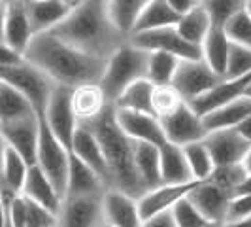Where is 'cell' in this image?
<instances>
[{
  "label": "cell",
  "instance_id": "34",
  "mask_svg": "<svg viewBox=\"0 0 251 227\" xmlns=\"http://www.w3.org/2000/svg\"><path fill=\"white\" fill-rule=\"evenodd\" d=\"M28 167L25 159L12 148H6L4 153V161H2V169H0V186L12 193H21L23 184H25Z\"/></svg>",
  "mask_w": 251,
  "mask_h": 227
},
{
  "label": "cell",
  "instance_id": "13",
  "mask_svg": "<svg viewBox=\"0 0 251 227\" xmlns=\"http://www.w3.org/2000/svg\"><path fill=\"white\" fill-rule=\"evenodd\" d=\"M204 144L210 151L214 165L242 163L250 150L251 142L246 140L236 129H217L208 131L204 137Z\"/></svg>",
  "mask_w": 251,
  "mask_h": 227
},
{
  "label": "cell",
  "instance_id": "19",
  "mask_svg": "<svg viewBox=\"0 0 251 227\" xmlns=\"http://www.w3.org/2000/svg\"><path fill=\"white\" fill-rule=\"evenodd\" d=\"M34 28L26 12V2H13L8 4L6 12V25H4V42L17 53H25L30 40L34 38Z\"/></svg>",
  "mask_w": 251,
  "mask_h": 227
},
{
  "label": "cell",
  "instance_id": "60",
  "mask_svg": "<svg viewBox=\"0 0 251 227\" xmlns=\"http://www.w3.org/2000/svg\"><path fill=\"white\" fill-rule=\"evenodd\" d=\"M30 2H38V0H30Z\"/></svg>",
  "mask_w": 251,
  "mask_h": 227
},
{
  "label": "cell",
  "instance_id": "16",
  "mask_svg": "<svg viewBox=\"0 0 251 227\" xmlns=\"http://www.w3.org/2000/svg\"><path fill=\"white\" fill-rule=\"evenodd\" d=\"M102 216L108 227H142L138 199L119 189H106L102 195Z\"/></svg>",
  "mask_w": 251,
  "mask_h": 227
},
{
  "label": "cell",
  "instance_id": "57",
  "mask_svg": "<svg viewBox=\"0 0 251 227\" xmlns=\"http://www.w3.org/2000/svg\"><path fill=\"white\" fill-rule=\"evenodd\" d=\"M0 2H4V4H13V2H21V0H0Z\"/></svg>",
  "mask_w": 251,
  "mask_h": 227
},
{
  "label": "cell",
  "instance_id": "8",
  "mask_svg": "<svg viewBox=\"0 0 251 227\" xmlns=\"http://www.w3.org/2000/svg\"><path fill=\"white\" fill-rule=\"evenodd\" d=\"M72 89L55 85L50 95V101L44 108V114L40 115L44 123L50 127V131L63 142L64 146L70 150L72 148V139L77 129V119L72 110V101H70Z\"/></svg>",
  "mask_w": 251,
  "mask_h": 227
},
{
  "label": "cell",
  "instance_id": "54",
  "mask_svg": "<svg viewBox=\"0 0 251 227\" xmlns=\"http://www.w3.org/2000/svg\"><path fill=\"white\" fill-rule=\"evenodd\" d=\"M6 142L2 139V135H0V169H2V161H4V153H6Z\"/></svg>",
  "mask_w": 251,
  "mask_h": 227
},
{
  "label": "cell",
  "instance_id": "38",
  "mask_svg": "<svg viewBox=\"0 0 251 227\" xmlns=\"http://www.w3.org/2000/svg\"><path fill=\"white\" fill-rule=\"evenodd\" d=\"M248 178V172L242 163H232V165H215L212 174L208 178V182H212L219 188L226 189L230 193H234L240 188V184Z\"/></svg>",
  "mask_w": 251,
  "mask_h": 227
},
{
  "label": "cell",
  "instance_id": "40",
  "mask_svg": "<svg viewBox=\"0 0 251 227\" xmlns=\"http://www.w3.org/2000/svg\"><path fill=\"white\" fill-rule=\"evenodd\" d=\"M225 34L232 44H238L251 50V15L246 10L230 17L223 27Z\"/></svg>",
  "mask_w": 251,
  "mask_h": 227
},
{
  "label": "cell",
  "instance_id": "52",
  "mask_svg": "<svg viewBox=\"0 0 251 227\" xmlns=\"http://www.w3.org/2000/svg\"><path fill=\"white\" fill-rule=\"evenodd\" d=\"M234 193H251V174H248V178L240 184V188Z\"/></svg>",
  "mask_w": 251,
  "mask_h": 227
},
{
  "label": "cell",
  "instance_id": "29",
  "mask_svg": "<svg viewBox=\"0 0 251 227\" xmlns=\"http://www.w3.org/2000/svg\"><path fill=\"white\" fill-rule=\"evenodd\" d=\"M36 108L25 95L12 85L0 82V123H8L15 119H23L28 115H36Z\"/></svg>",
  "mask_w": 251,
  "mask_h": 227
},
{
  "label": "cell",
  "instance_id": "35",
  "mask_svg": "<svg viewBox=\"0 0 251 227\" xmlns=\"http://www.w3.org/2000/svg\"><path fill=\"white\" fill-rule=\"evenodd\" d=\"M179 61L176 55L164 51H150L148 55V72L146 78L155 85H170L176 74Z\"/></svg>",
  "mask_w": 251,
  "mask_h": 227
},
{
  "label": "cell",
  "instance_id": "58",
  "mask_svg": "<svg viewBox=\"0 0 251 227\" xmlns=\"http://www.w3.org/2000/svg\"><path fill=\"white\" fill-rule=\"evenodd\" d=\"M246 95H248V97H251V84H250V87H248V91H246Z\"/></svg>",
  "mask_w": 251,
  "mask_h": 227
},
{
  "label": "cell",
  "instance_id": "33",
  "mask_svg": "<svg viewBox=\"0 0 251 227\" xmlns=\"http://www.w3.org/2000/svg\"><path fill=\"white\" fill-rule=\"evenodd\" d=\"M177 19H179V15L166 4V0H151L138 15L132 32H142V30H151V28L176 25Z\"/></svg>",
  "mask_w": 251,
  "mask_h": 227
},
{
  "label": "cell",
  "instance_id": "17",
  "mask_svg": "<svg viewBox=\"0 0 251 227\" xmlns=\"http://www.w3.org/2000/svg\"><path fill=\"white\" fill-rule=\"evenodd\" d=\"M232 195L234 193L204 180V182H197V186L189 191L187 199L201 210V214L210 224H223Z\"/></svg>",
  "mask_w": 251,
  "mask_h": 227
},
{
  "label": "cell",
  "instance_id": "50",
  "mask_svg": "<svg viewBox=\"0 0 251 227\" xmlns=\"http://www.w3.org/2000/svg\"><path fill=\"white\" fill-rule=\"evenodd\" d=\"M221 227H251V216L232 220V222H225V224H221Z\"/></svg>",
  "mask_w": 251,
  "mask_h": 227
},
{
  "label": "cell",
  "instance_id": "41",
  "mask_svg": "<svg viewBox=\"0 0 251 227\" xmlns=\"http://www.w3.org/2000/svg\"><path fill=\"white\" fill-rule=\"evenodd\" d=\"M172 218L176 222V227H206L210 226V222L201 214V210L189 201L187 197H183L181 201H177L172 206Z\"/></svg>",
  "mask_w": 251,
  "mask_h": 227
},
{
  "label": "cell",
  "instance_id": "42",
  "mask_svg": "<svg viewBox=\"0 0 251 227\" xmlns=\"http://www.w3.org/2000/svg\"><path fill=\"white\" fill-rule=\"evenodd\" d=\"M246 74H251V50L230 42L225 78H238Z\"/></svg>",
  "mask_w": 251,
  "mask_h": 227
},
{
  "label": "cell",
  "instance_id": "1",
  "mask_svg": "<svg viewBox=\"0 0 251 227\" xmlns=\"http://www.w3.org/2000/svg\"><path fill=\"white\" fill-rule=\"evenodd\" d=\"M23 59L42 70L55 85L68 89L99 84L106 66L104 59L75 50L50 30L34 34L23 53Z\"/></svg>",
  "mask_w": 251,
  "mask_h": 227
},
{
  "label": "cell",
  "instance_id": "9",
  "mask_svg": "<svg viewBox=\"0 0 251 227\" xmlns=\"http://www.w3.org/2000/svg\"><path fill=\"white\" fill-rule=\"evenodd\" d=\"M219 80L223 78L215 74L202 59H181L170 85L179 93L183 101L191 102L214 87Z\"/></svg>",
  "mask_w": 251,
  "mask_h": 227
},
{
  "label": "cell",
  "instance_id": "6",
  "mask_svg": "<svg viewBox=\"0 0 251 227\" xmlns=\"http://www.w3.org/2000/svg\"><path fill=\"white\" fill-rule=\"evenodd\" d=\"M42 172L51 180L55 189L64 197L66 180H68V165H70V150L64 146L50 131V127L40 117V139H38L36 163Z\"/></svg>",
  "mask_w": 251,
  "mask_h": 227
},
{
  "label": "cell",
  "instance_id": "15",
  "mask_svg": "<svg viewBox=\"0 0 251 227\" xmlns=\"http://www.w3.org/2000/svg\"><path fill=\"white\" fill-rule=\"evenodd\" d=\"M251 84V74L238 76V78H223L215 84L212 89H208L204 95H201L199 99L189 102V106L199 114L201 117H204L206 114L214 112L219 106H223L226 102L234 101L238 97H244L246 91Z\"/></svg>",
  "mask_w": 251,
  "mask_h": 227
},
{
  "label": "cell",
  "instance_id": "28",
  "mask_svg": "<svg viewBox=\"0 0 251 227\" xmlns=\"http://www.w3.org/2000/svg\"><path fill=\"white\" fill-rule=\"evenodd\" d=\"M161 148L150 142H136L134 140V165L142 184L146 189L161 186Z\"/></svg>",
  "mask_w": 251,
  "mask_h": 227
},
{
  "label": "cell",
  "instance_id": "30",
  "mask_svg": "<svg viewBox=\"0 0 251 227\" xmlns=\"http://www.w3.org/2000/svg\"><path fill=\"white\" fill-rule=\"evenodd\" d=\"M212 27L214 25L210 21V15L206 13V10L202 8L201 4H197L189 12L179 15V19L176 23V30L181 34V38H185L187 42L201 48V44L204 42V38L210 32Z\"/></svg>",
  "mask_w": 251,
  "mask_h": 227
},
{
  "label": "cell",
  "instance_id": "43",
  "mask_svg": "<svg viewBox=\"0 0 251 227\" xmlns=\"http://www.w3.org/2000/svg\"><path fill=\"white\" fill-rule=\"evenodd\" d=\"M23 227H57V214H53L51 210L44 208L42 204L25 197V222H23Z\"/></svg>",
  "mask_w": 251,
  "mask_h": 227
},
{
  "label": "cell",
  "instance_id": "53",
  "mask_svg": "<svg viewBox=\"0 0 251 227\" xmlns=\"http://www.w3.org/2000/svg\"><path fill=\"white\" fill-rule=\"evenodd\" d=\"M242 165H244L246 172H248V174H251V146H250V150H248V153H246V157H244Z\"/></svg>",
  "mask_w": 251,
  "mask_h": 227
},
{
  "label": "cell",
  "instance_id": "37",
  "mask_svg": "<svg viewBox=\"0 0 251 227\" xmlns=\"http://www.w3.org/2000/svg\"><path fill=\"white\" fill-rule=\"evenodd\" d=\"M199 4L210 15L212 25L223 28L230 17H234L242 10H246L248 0H201Z\"/></svg>",
  "mask_w": 251,
  "mask_h": 227
},
{
  "label": "cell",
  "instance_id": "23",
  "mask_svg": "<svg viewBox=\"0 0 251 227\" xmlns=\"http://www.w3.org/2000/svg\"><path fill=\"white\" fill-rule=\"evenodd\" d=\"M70 101H72V110L79 125L93 121L110 104L106 101L99 84H85V85L74 87L70 93Z\"/></svg>",
  "mask_w": 251,
  "mask_h": 227
},
{
  "label": "cell",
  "instance_id": "47",
  "mask_svg": "<svg viewBox=\"0 0 251 227\" xmlns=\"http://www.w3.org/2000/svg\"><path fill=\"white\" fill-rule=\"evenodd\" d=\"M13 195H17V193H12L0 186V227H8V201Z\"/></svg>",
  "mask_w": 251,
  "mask_h": 227
},
{
  "label": "cell",
  "instance_id": "51",
  "mask_svg": "<svg viewBox=\"0 0 251 227\" xmlns=\"http://www.w3.org/2000/svg\"><path fill=\"white\" fill-rule=\"evenodd\" d=\"M6 12H8V4L0 2V40H4V25H6Z\"/></svg>",
  "mask_w": 251,
  "mask_h": 227
},
{
  "label": "cell",
  "instance_id": "26",
  "mask_svg": "<svg viewBox=\"0 0 251 227\" xmlns=\"http://www.w3.org/2000/svg\"><path fill=\"white\" fill-rule=\"evenodd\" d=\"M161 184H189L195 182L191 174L187 157L181 146L176 144H164L161 148Z\"/></svg>",
  "mask_w": 251,
  "mask_h": 227
},
{
  "label": "cell",
  "instance_id": "5",
  "mask_svg": "<svg viewBox=\"0 0 251 227\" xmlns=\"http://www.w3.org/2000/svg\"><path fill=\"white\" fill-rule=\"evenodd\" d=\"M0 82L21 91L26 99L32 102L38 115L44 114L51 91L55 87V84L48 76L25 59L17 64H0Z\"/></svg>",
  "mask_w": 251,
  "mask_h": 227
},
{
  "label": "cell",
  "instance_id": "20",
  "mask_svg": "<svg viewBox=\"0 0 251 227\" xmlns=\"http://www.w3.org/2000/svg\"><path fill=\"white\" fill-rule=\"evenodd\" d=\"M106 189L108 188H106V184L100 180V176L70 151V165H68V180H66L64 197L102 195Z\"/></svg>",
  "mask_w": 251,
  "mask_h": 227
},
{
  "label": "cell",
  "instance_id": "45",
  "mask_svg": "<svg viewBox=\"0 0 251 227\" xmlns=\"http://www.w3.org/2000/svg\"><path fill=\"white\" fill-rule=\"evenodd\" d=\"M142 227H176V222L172 218V212L166 210V212H161V214L146 218L142 222Z\"/></svg>",
  "mask_w": 251,
  "mask_h": 227
},
{
  "label": "cell",
  "instance_id": "55",
  "mask_svg": "<svg viewBox=\"0 0 251 227\" xmlns=\"http://www.w3.org/2000/svg\"><path fill=\"white\" fill-rule=\"evenodd\" d=\"M66 4H70V6H77V4H81V2H85V0H64Z\"/></svg>",
  "mask_w": 251,
  "mask_h": 227
},
{
  "label": "cell",
  "instance_id": "18",
  "mask_svg": "<svg viewBox=\"0 0 251 227\" xmlns=\"http://www.w3.org/2000/svg\"><path fill=\"white\" fill-rule=\"evenodd\" d=\"M195 186H197V180L189 182V184H161L157 188L148 189L138 199L142 220L151 218L155 214H161V212H166V210H172V206L177 201H181L183 197H187L189 191Z\"/></svg>",
  "mask_w": 251,
  "mask_h": 227
},
{
  "label": "cell",
  "instance_id": "2",
  "mask_svg": "<svg viewBox=\"0 0 251 227\" xmlns=\"http://www.w3.org/2000/svg\"><path fill=\"white\" fill-rule=\"evenodd\" d=\"M50 32L75 50L104 61L128 40L115 27L102 0H85L74 6Z\"/></svg>",
  "mask_w": 251,
  "mask_h": 227
},
{
  "label": "cell",
  "instance_id": "59",
  "mask_svg": "<svg viewBox=\"0 0 251 227\" xmlns=\"http://www.w3.org/2000/svg\"><path fill=\"white\" fill-rule=\"evenodd\" d=\"M206 227H221V224H210V226H206Z\"/></svg>",
  "mask_w": 251,
  "mask_h": 227
},
{
  "label": "cell",
  "instance_id": "62",
  "mask_svg": "<svg viewBox=\"0 0 251 227\" xmlns=\"http://www.w3.org/2000/svg\"><path fill=\"white\" fill-rule=\"evenodd\" d=\"M8 227H12V226H10V224H8Z\"/></svg>",
  "mask_w": 251,
  "mask_h": 227
},
{
  "label": "cell",
  "instance_id": "31",
  "mask_svg": "<svg viewBox=\"0 0 251 227\" xmlns=\"http://www.w3.org/2000/svg\"><path fill=\"white\" fill-rule=\"evenodd\" d=\"M153 89H155V84H151L148 78L136 80L134 84H130V85L119 95V99L113 102V106H115V108H123V110L153 114V106H151ZM153 115H155V114H153Z\"/></svg>",
  "mask_w": 251,
  "mask_h": 227
},
{
  "label": "cell",
  "instance_id": "11",
  "mask_svg": "<svg viewBox=\"0 0 251 227\" xmlns=\"http://www.w3.org/2000/svg\"><path fill=\"white\" fill-rule=\"evenodd\" d=\"M102 195L64 197L57 214V227H104Z\"/></svg>",
  "mask_w": 251,
  "mask_h": 227
},
{
  "label": "cell",
  "instance_id": "7",
  "mask_svg": "<svg viewBox=\"0 0 251 227\" xmlns=\"http://www.w3.org/2000/svg\"><path fill=\"white\" fill-rule=\"evenodd\" d=\"M128 42L146 51H164L172 53L177 59H202V51L199 46L187 42L176 30V25L151 28L142 32H132Z\"/></svg>",
  "mask_w": 251,
  "mask_h": 227
},
{
  "label": "cell",
  "instance_id": "48",
  "mask_svg": "<svg viewBox=\"0 0 251 227\" xmlns=\"http://www.w3.org/2000/svg\"><path fill=\"white\" fill-rule=\"evenodd\" d=\"M166 4H168L177 15H183V13L189 12L191 8L197 6V0H166Z\"/></svg>",
  "mask_w": 251,
  "mask_h": 227
},
{
  "label": "cell",
  "instance_id": "61",
  "mask_svg": "<svg viewBox=\"0 0 251 227\" xmlns=\"http://www.w3.org/2000/svg\"><path fill=\"white\" fill-rule=\"evenodd\" d=\"M199 2H201V0H197V4H199Z\"/></svg>",
  "mask_w": 251,
  "mask_h": 227
},
{
  "label": "cell",
  "instance_id": "21",
  "mask_svg": "<svg viewBox=\"0 0 251 227\" xmlns=\"http://www.w3.org/2000/svg\"><path fill=\"white\" fill-rule=\"evenodd\" d=\"M21 193L28 197L30 201L42 204L44 208L51 210L53 214H59L61 204H63V195L55 189V186L51 184V180L44 172L38 165H30L28 172H26L25 184Z\"/></svg>",
  "mask_w": 251,
  "mask_h": 227
},
{
  "label": "cell",
  "instance_id": "44",
  "mask_svg": "<svg viewBox=\"0 0 251 227\" xmlns=\"http://www.w3.org/2000/svg\"><path fill=\"white\" fill-rule=\"evenodd\" d=\"M248 216H251V193H234L228 202V208H226L225 222L248 218Z\"/></svg>",
  "mask_w": 251,
  "mask_h": 227
},
{
  "label": "cell",
  "instance_id": "24",
  "mask_svg": "<svg viewBox=\"0 0 251 227\" xmlns=\"http://www.w3.org/2000/svg\"><path fill=\"white\" fill-rule=\"evenodd\" d=\"M25 2L30 23H32V28L36 34L48 32L53 27H57L74 8V6L66 4L64 0H38V2L25 0Z\"/></svg>",
  "mask_w": 251,
  "mask_h": 227
},
{
  "label": "cell",
  "instance_id": "56",
  "mask_svg": "<svg viewBox=\"0 0 251 227\" xmlns=\"http://www.w3.org/2000/svg\"><path fill=\"white\" fill-rule=\"evenodd\" d=\"M246 12L251 15V0H248V6H246Z\"/></svg>",
  "mask_w": 251,
  "mask_h": 227
},
{
  "label": "cell",
  "instance_id": "25",
  "mask_svg": "<svg viewBox=\"0 0 251 227\" xmlns=\"http://www.w3.org/2000/svg\"><path fill=\"white\" fill-rule=\"evenodd\" d=\"M251 115V97L244 95L234 101L219 106L214 112L206 114L202 117L206 131H217V129H236V127Z\"/></svg>",
  "mask_w": 251,
  "mask_h": 227
},
{
  "label": "cell",
  "instance_id": "14",
  "mask_svg": "<svg viewBox=\"0 0 251 227\" xmlns=\"http://www.w3.org/2000/svg\"><path fill=\"white\" fill-rule=\"evenodd\" d=\"M115 119H117V125L121 127V131L128 139L136 140V142H150L159 148H163L166 144L161 121L153 114L115 108Z\"/></svg>",
  "mask_w": 251,
  "mask_h": 227
},
{
  "label": "cell",
  "instance_id": "27",
  "mask_svg": "<svg viewBox=\"0 0 251 227\" xmlns=\"http://www.w3.org/2000/svg\"><path fill=\"white\" fill-rule=\"evenodd\" d=\"M202 61L208 64L215 74L225 78L226 61H228V51H230V40L225 34L221 27H212L210 32L206 34L204 42L201 44Z\"/></svg>",
  "mask_w": 251,
  "mask_h": 227
},
{
  "label": "cell",
  "instance_id": "3",
  "mask_svg": "<svg viewBox=\"0 0 251 227\" xmlns=\"http://www.w3.org/2000/svg\"><path fill=\"white\" fill-rule=\"evenodd\" d=\"M81 125H87L100 144L102 155L108 167V189H119L134 199H140L148 189L136 172L134 140L128 139L117 125L113 104H108L93 121Z\"/></svg>",
  "mask_w": 251,
  "mask_h": 227
},
{
  "label": "cell",
  "instance_id": "39",
  "mask_svg": "<svg viewBox=\"0 0 251 227\" xmlns=\"http://www.w3.org/2000/svg\"><path fill=\"white\" fill-rule=\"evenodd\" d=\"M183 102L185 101L179 97V93L172 85H155V89H153L151 106H153V114L159 119L174 114Z\"/></svg>",
  "mask_w": 251,
  "mask_h": 227
},
{
  "label": "cell",
  "instance_id": "10",
  "mask_svg": "<svg viewBox=\"0 0 251 227\" xmlns=\"http://www.w3.org/2000/svg\"><path fill=\"white\" fill-rule=\"evenodd\" d=\"M159 121L166 142L176 146H187L191 142H199L208 133L202 117L189 106V102H183L176 112L161 117Z\"/></svg>",
  "mask_w": 251,
  "mask_h": 227
},
{
  "label": "cell",
  "instance_id": "32",
  "mask_svg": "<svg viewBox=\"0 0 251 227\" xmlns=\"http://www.w3.org/2000/svg\"><path fill=\"white\" fill-rule=\"evenodd\" d=\"M102 2H104L115 27L128 38L132 28H134L138 15L151 0H102Z\"/></svg>",
  "mask_w": 251,
  "mask_h": 227
},
{
  "label": "cell",
  "instance_id": "46",
  "mask_svg": "<svg viewBox=\"0 0 251 227\" xmlns=\"http://www.w3.org/2000/svg\"><path fill=\"white\" fill-rule=\"evenodd\" d=\"M23 61V55L12 50L4 40H0V64H17Z\"/></svg>",
  "mask_w": 251,
  "mask_h": 227
},
{
  "label": "cell",
  "instance_id": "12",
  "mask_svg": "<svg viewBox=\"0 0 251 227\" xmlns=\"http://www.w3.org/2000/svg\"><path fill=\"white\" fill-rule=\"evenodd\" d=\"M0 135L8 148L15 150L28 165L36 163L38 139H40V115H28L8 123H0Z\"/></svg>",
  "mask_w": 251,
  "mask_h": 227
},
{
  "label": "cell",
  "instance_id": "4",
  "mask_svg": "<svg viewBox=\"0 0 251 227\" xmlns=\"http://www.w3.org/2000/svg\"><path fill=\"white\" fill-rule=\"evenodd\" d=\"M148 55H150V51L142 50V48L130 44L126 40L123 46H119L115 50V53H112L106 59L104 74H102L99 85H100L102 93H104L106 101L110 104L117 101L119 95L130 84H134L136 80L146 78Z\"/></svg>",
  "mask_w": 251,
  "mask_h": 227
},
{
  "label": "cell",
  "instance_id": "22",
  "mask_svg": "<svg viewBox=\"0 0 251 227\" xmlns=\"http://www.w3.org/2000/svg\"><path fill=\"white\" fill-rule=\"evenodd\" d=\"M70 151L74 153L77 159H81L87 167H91L100 176L102 182L106 184V188H108V167H106L104 155H102L100 144H99V140L95 137V133L87 125H77L74 133V139H72Z\"/></svg>",
  "mask_w": 251,
  "mask_h": 227
},
{
  "label": "cell",
  "instance_id": "36",
  "mask_svg": "<svg viewBox=\"0 0 251 227\" xmlns=\"http://www.w3.org/2000/svg\"><path fill=\"white\" fill-rule=\"evenodd\" d=\"M183 148V153L187 157L189 169H191V174L197 182H204L208 180L212 170H214V159L210 155V151L206 148L204 140H199V142H191L187 146H181Z\"/></svg>",
  "mask_w": 251,
  "mask_h": 227
},
{
  "label": "cell",
  "instance_id": "49",
  "mask_svg": "<svg viewBox=\"0 0 251 227\" xmlns=\"http://www.w3.org/2000/svg\"><path fill=\"white\" fill-rule=\"evenodd\" d=\"M236 131H238L244 139L251 142V115H250V117H246V119H244L238 127H236Z\"/></svg>",
  "mask_w": 251,
  "mask_h": 227
}]
</instances>
